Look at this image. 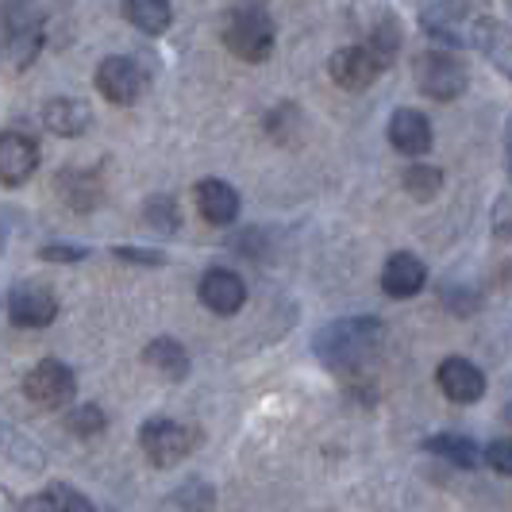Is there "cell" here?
I'll return each instance as SVG.
<instances>
[{
  "mask_svg": "<svg viewBox=\"0 0 512 512\" xmlns=\"http://www.w3.org/2000/svg\"><path fill=\"white\" fill-rule=\"evenodd\" d=\"M385 324L374 316H343L332 320L328 328H320L312 339L316 359L328 370H359L362 362L374 359V351L382 347Z\"/></svg>",
  "mask_w": 512,
  "mask_h": 512,
  "instance_id": "obj_1",
  "label": "cell"
},
{
  "mask_svg": "<svg viewBox=\"0 0 512 512\" xmlns=\"http://www.w3.org/2000/svg\"><path fill=\"white\" fill-rule=\"evenodd\" d=\"M274 39H278L274 20L258 4H243V8L228 12V20H224V43L243 62H266L274 51Z\"/></svg>",
  "mask_w": 512,
  "mask_h": 512,
  "instance_id": "obj_2",
  "label": "cell"
},
{
  "mask_svg": "<svg viewBox=\"0 0 512 512\" xmlns=\"http://www.w3.org/2000/svg\"><path fill=\"white\" fill-rule=\"evenodd\" d=\"M77 393V378L66 362L58 359H43L39 366H31L24 378V397L35 405V409H66Z\"/></svg>",
  "mask_w": 512,
  "mask_h": 512,
  "instance_id": "obj_3",
  "label": "cell"
},
{
  "mask_svg": "<svg viewBox=\"0 0 512 512\" xmlns=\"http://www.w3.org/2000/svg\"><path fill=\"white\" fill-rule=\"evenodd\" d=\"M416 81L420 93L432 101H455L466 89V66H462L455 51H428L416 58Z\"/></svg>",
  "mask_w": 512,
  "mask_h": 512,
  "instance_id": "obj_4",
  "label": "cell"
},
{
  "mask_svg": "<svg viewBox=\"0 0 512 512\" xmlns=\"http://www.w3.org/2000/svg\"><path fill=\"white\" fill-rule=\"evenodd\" d=\"M139 447H143V455L151 459V466L166 470V466H178V462L189 455L193 436L181 428L178 420L154 416V420H147V424L139 428Z\"/></svg>",
  "mask_w": 512,
  "mask_h": 512,
  "instance_id": "obj_5",
  "label": "cell"
},
{
  "mask_svg": "<svg viewBox=\"0 0 512 512\" xmlns=\"http://www.w3.org/2000/svg\"><path fill=\"white\" fill-rule=\"evenodd\" d=\"M143 89H147V74L139 70L135 58L112 54V58H104L101 66H97V93L108 104L128 108V104H135L143 97Z\"/></svg>",
  "mask_w": 512,
  "mask_h": 512,
  "instance_id": "obj_6",
  "label": "cell"
},
{
  "mask_svg": "<svg viewBox=\"0 0 512 512\" xmlns=\"http://www.w3.org/2000/svg\"><path fill=\"white\" fill-rule=\"evenodd\" d=\"M385 62L382 54L374 51L370 43H351V47H339V51L332 54V62H328V74H332L335 85H343V89H366L374 77L382 74Z\"/></svg>",
  "mask_w": 512,
  "mask_h": 512,
  "instance_id": "obj_7",
  "label": "cell"
},
{
  "mask_svg": "<svg viewBox=\"0 0 512 512\" xmlns=\"http://www.w3.org/2000/svg\"><path fill=\"white\" fill-rule=\"evenodd\" d=\"M436 385L443 389V397L455 401V405H474V401L486 397V374L470 359H462V355H447L439 362Z\"/></svg>",
  "mask_w": 512,
  "mask_h": 512,
  "instance_id": "obj_8",
  "label": "cell"
},
{
  "mask_svg": "<svg viewBox=\"0 0 512 512\" xmlns=\"http://www.w3.org/2000/svg\"><path fill=\"white\" fill-rule=\"evenodd\" d=\"M470 43L512 85V27L493 20V16H482V20H474V27H470Z\"/></svg>",
  "mask_w": 512,
  "mask_h": 512,
  "instance_id": "obj_9",
  "label": "cell"
},
{
  "mask_svg": "<svg viewBox=\"0 0 512 512\" xmlns=\"http://www.w3.org/2000/svg\"><path fill=\"white\" fill-rule=\"evenodd\" d=\"M58 316V301L43 285H16L8 293V320L16 328H47Z\"/></svg>",
  "mask_w": 512,
  "mask_h": 512,
  "instance_id": "obj_10",
  "label": "cell"
},
{
  "mask_svg": "<svg viewBox=\"0 0 512 512\" xmlns=\"http://www.w3.org/2000/svg\"><path fill=\"white\" fill-rule=\"evenodd\" d=\"M420 12V24L428 31V39H436L443 51H455L459 39V20L466 16V0H412Z\"/></svg>",
  "mask_w": 512,
  "mask_h": 512,
  "instance_id": "obj_11",
  "label": "cell"
},
{
  "mask_svg": "<svg viewBox=\"0 0 512 512\" xmlns=\"http://www.w3.org/2000/svg\"><path fill=\"white\" fill-rule=\"evenodd\" d=\"M39 170V143L20 131H0V185H24Z\"/></svg>",
  "mask_w": 512,
  "mask_h": 512,
  "instance_id": "obj_12",
  "label": "cell"
},
{
  "mask_svg": "<svg viewBox=\"0 0 512 512\" xmlns=\"http://www.w3.org/2000/svg\"><path fill=\"white\" fill-rule=\"evenodd\" d=\"M197 293H201L208 312H216V316H235L247 305V285L235 270H208Z\"/></svg>",
  "mask_w": 512,
  "mask_h": 512,
  "instance_id": "obj_13",
  "label": "cell"
},
{
  "mask_svg": "<svg viewBox=\"0 0 512 512\" xmlns=\"http://www.w3.org/2000/svg\"><path fill=\"white\" fill-rule=\"evenodd\" d=\"M424 285H428V266L420 258L409 255V251L389 255V262L382 266V289L389 297L405 301V297H416Z\"/></svg>",
  "mask_w": 512,
  "mask_h": 512,
  "instance_id": "obj_14",
  "label": "cell"
},
{
  "mask_svg": "<svg viewBox=\"0 0 512 512\" xmlns=\"http://www.w3.org/2000/svg\"><path fill=\"white\" fill-rule=\"evenodd\" d=\"M389 143H393V151L412 154V158L428 154L432 151V124H428V116L416 112V108H397L393 120H389Z\"/></svg>",
  "mask_w": 512,
  "mask_h": 512,
  "instance_id": "obj_15",
  "label": "cell"
},
{
  "mask_svg": "<svg viewBox=\"0 0 512 512\" xmlns=\"http://www.w3.org/2000/svg\"><path fill=\"white\" fill-rule=\"evenodd\" d=\"M193 201H197V212L205 216L208 224H216V228H228V224H235V216H239V193L220 178L201 181L193 189Z\"/></svg>",
  "mask_w": 512,
  "mask_h": 512,
  "instance_id": "obj_16",
  "label": "cell"
},
{
  "mask_svg": "<svg viewBox=\"0 0 512 512\" xmlns=\"http://www.w3.org/2000/svg\"><path fill=\"white\" fill-rule=\"evenodd\" d=\"M89 124H93V108L77 97H54L43 108V128L58 139H77L89 131Z\"/></svg>",
  "mask_w": 512,
  "mask_h": 512,
  "instance_id": "obj_17",
  "label": "cell"
},
{
  "mask_svg": "<svg viewBox=\"0 0 512 512\" xmlns=\"http://www.w3.org/2000/svg\"><path fill=\"white\" fill-rule=\"evenodd\" d=\"M54 189H58V197L74 212H93L104 201V185L93 170H62L58 181H54Z\"/></svg>",
  "mask_w": 512,
  "mask_h": 512,
  "instance_id": "obj_18",
  "label": "cell"
},
{
  "mask_svg": "<svg viewBox=\"0 0 512 512\" xmlns=\"http://www.w3.org/2000/svg\"><path fill=\"white\" fill-rule=\"evenodd\" d=\"M143 362L151 366L154 374H162L166 382H181V378H189V355H185V347H181L178 339H154L143 347Z\"/></svg>",
  "mask_w": 512,
  "mask_h": 512,
  "instance_id": "obj_19",
  "label": "cell"
},
{
  "mask_svg": "<svg viewBox=\"0 0 512 512\" xmlns=\"http://www.w3.org/2000/svg\"><path fill=\"white\" fill-rule=\"evenodd\" d=\"M432 455H439L443 462L459 466V470H478L482 466V447L470 436H455V432H443V436H432L424 443Z\"/></svg>",
  "mask_w": 512,
  "mask_h": 512,
  "instance_id": "obj_20",
  "label": "cell"
},
{
  "mask_svg": "<svg viewBox=\"0 0 512 512\" xmlns=\"http://www.w3.org/2000/svg\"><path fill=\"white\" fill-rule=\"evenodd\" d=\"M124 16L143 35H162L174 20V8H170V0H124Z\"/></svg>",
  "mask_w": 512,
  "mask_h": 512,
  "instance_id": "obj_21",
  "label": "cell"
},
{
  "mask_svg": "<svg viewBox=\"0 0 512 512\" xmlns=\"http://www.w3.org/2000/svg\"><path fill=\"white\" fill-rule=\"evenodd\" d=\"M401 185H405V193H409L412 201H436L439 193H443V170L436 166H409L405 174H401Z\"/></svg>",
  "mask_w": 512,
  "mask_h": 512,
  "instance_id": "obj_22",
  "label": "cell"
},
{
  "mask_svg": "<svg viewBox=\"0 0 512 512\" xmlns=\"http://www.w3.org/2000/svg\"><path fill=\"white\" fill-rule=\"evenodd\" d=\"M24 509H74V512H89L93 509V501L89 497H81L77 489L70 486H51L43 489V493H35V497H27Z\"/></svg>",
  "mask_w": 512,
  "mask_h": 512,
  "instance_id": "obj_23",
  "label": "cell"
},
{
  "mask_svg": "<svg viewBox=\"0 0 512 512\" xmlns=\"http://www.w3.org/2000/svg\"><path fill=\"white\" fill-rule=\"evenodd\" d=\"M143 216H147V224H151L154 231H162V235L178 231V224H181L174 197H151V201H147V208H143Z\"/></svg>",
  "mask_w": 512,
  "mask_h": 512,
  "instance_id": "obj_24",
  "label": "cell"
},
{
  "mask_svg": "<svg viewBox=\"0 0 512 512\" xmlns=\"http://www.w3.org/2000/svg\"><path fill=\"white\" fill-rule=\"evenodd\" d=\"M66 424H70V432H74V436L93 439L108 428V416H104L97 405H81V409H74L70 416H66Z\"/></svg>",
  "mask_w": 512,
  "mask_h": 512,
  "instance_id": "obj_25",
  "label": "cell"
},
{
  "mask_svg": "<svg viewBox=\"0 0 512 512\" xmlns=\"http://www.w3.org/2000/svg\"><path fill=\"white\" fill-rule=\"evenodd\" d=\"M482 462H486L489 470L512 478V439H493L486 451H482Z\"/></svg>",
  "mask_w": 512,
  "mask_h": 512,
  "instance_id": "obj_26",
  "label": "cell"
},
{
  "mask_svg": "<svg viewBox=\"0 0 512 512\" xmlns=\"http://www.w3.org/2000/svg\"><path fill=\"white\" fill-rule=\"evenodd\" d=\"M489 228H493V235H497V239L512 243V197H497L493 216H489Z\"/></svg>",
  "mask_w": 512,
  "mask_h": 512,
  "instance_id": "obj_27",
  "label": "cell"
},
{
  "mask_svg": "<svg viewBox=\"0 0 512 512\" xmlns=\"http://www.w3.org/2000/svg\"><path fill=\"white\" fill-rule=\"evenodd\" d=\"M112 255L120 258V262H135V266H166V255L162 251H147V247H116Z\"/></svg>",
  "mask_w": 512,
  "mask_h": 512,
  "instance_id": "obj_28",
  "label": "cell"
},
{
  "mask_svg": "<svg viewBox=\"0 0 512 512\" xmlns=\"http://www.w3.org/2000/svg\"><path fill=\"white\" fill-rule=\"evenodd\" d=\"M43 262H81V258H89L85 247H66V243H51V247H43L39 251Z\"/></svg>",
  "mask_w": 512,
  "mask_h": 512,
  "instance_id": "obj_29",
  "label": "cell"
},
{
  "mask_svg": "<svg viewBox=\"0 0 512 512\" xmlns=\"http://www.w3.org/2000/svg\"><path fill=\"white\" fill-rule=\"evenodd\" d=\"M170 505H201V509H208V505H212V493H208L201 482H189V493L170 497Z\"/></svg>",
  "mask_w": 512,
  "mask_h": 512,
  "instance_id": "obj_30",
  "label": "cell"
},
{
  "mask_svg": "<svg viewBox=\"0 0 512 512\" xmlns=\"http://www.w3.org/2000/svg\"><path fill=\"white\" fill-rule=\"evenodd\" d=\"M505 420L512 424V405H505Z\"/></svg>",
  "mask_w": 512,
  "mask_h": 512,
  "instance_id": "obj_31",
  "label": "cell"
},
{
  "mask_svg": "<svg viewBox=\"0 0 512 512\" xmlns=\"http://www.w3.org/2000/svg\"><path fill=\"white\" fill-rule=\"evenodd\" d=\"M509 178H512V147H509Z\"/></svg>",
  "mask_w": 512,
  "mask_h": 512,
  "instance_id": "obj_32",
  "label": "cell"
},
{
  "mask_svg": "<svg viewBox=\"0 0 512 512\" xmlns=\"http://www.w3.org/2000/svg\"><path fill=\"white\" fill-rule=\"evenodd\" d=\"M505 4H509V12H512V0H505Z\"/></svg>",
  "mask_w": 512,
  "mask_h": 512,
  "instance_id": "obj_33",
  "label": "cell"
}]
</instances>
